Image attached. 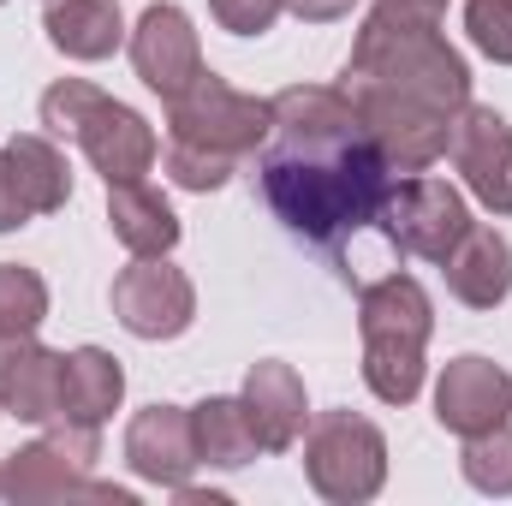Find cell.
Masks as SVG:
<instances>
[{
  "label": "cell",
  "mask_w": 512,
  "mask_h": 506,
  "mask_svg": "<svg viewBox=\"0 0 512 506\" xmlns=\"http://www.w3.org/2000/svg\"><path fill=\"white\" fill-rule=\"evenodd\" d=\"M251 161V179L274 221L316 251H340L352 233H364L393 185L382 143L358 120L346 90L328 84L280 90L268 102V131Z\"/></svg>",
  "instance_id": "1"
},
{
  "label": "cell",
  "mask_w": 512,
  "mask_h": 506,
  "mask_svg": "<svg viewBox=\"0 0 512 506\" xmlns=\"http://www.w3.org/2000/svg\"><path fill=\"white\" fill-rule=\"evenodd\" d=\"M340 90H370V96H393V102L435 108V114L459 120V108L471 102V66L441 36V24H399L370 6Z\"/></svg>",
  "instance_id": "2"
},
{
  "label": "cell",
  "mask_w": 512,
  "mask_h": 506,
  "mask_svg": "<svg viewBox=\"0 0 512 506\" xmlns=\"http://www.w3.org/2000/svg\"><path fill=\"white\" fill-rule=\"evenodd\" d=\"M358 328H364V381L382 405H411L423 393V346L435 328L429 292L411 274H387L358 292Z\"/></svg>",
  "instance_id": "3"
},
{
  "label": "cell",
  "mask_w": 512,
  "mask_h": 506,
  "mask_svg": "<svg viewBox=\"0 0 512 506\" xmlns=\"http://www.w3.org/2000/svg\"><path fill=\"white\" fill-rule=\"evenodd\" d=\"M42 126L54 131V137H72L108 185L143 179L155 167V155H161L149 120L137 108H126V102L102 96L84 78H60V84L42 90Z\"/></svg>",
  "instance_id": "4"
},
{
  "label": "cell",
  "mask_w": 512,
  "mask_h": 506,
  "mask_svg": "<svg viewBox=\"0 0 512 506\" xmlns=\"http://www.w3.org/2000/svg\"><path fill=\"white\" fill-rule=\"evenodd\" d=\"M102 453V423H66L54 417V429L30 447H18L6 465H0V495L18 506L36 501H114L131 506V489H114V483H90L84 471L96 465Z\"/></svg>",
  "instance_id": "5"
},
{
  "label": "cell",
  "mask_w": 512,
  "mask_h": 506,
  "mask_svg": "<svg viewBox=\"0 0 512 506\" xmlns=\"http://www.w3.org/2000/svg\"><path fill=\"white\" fill-rule=\"evenodd\" d=\"M304 477L322 501L358 506L387 483V435L358 411H316L304 429Z\"/></svg>",
  "instance_id": "6"
},
{
  "label": "cell",
  "mask_w": 512,
  "mask_h": 506,
  "mask_svg": "<svg viewBox=\"0 0 512 506\" xmlns=\"http://www.w3.org/2000/svg\"><path fill=\"white\" fill-rule=\"evenodd\" d=\"M262 131H268V102L239 96V90H233L227 78H215V72H203L185 96L167 102V143L203 149V155L233 161V167H239L245 155H256Z\"/></svg>",
  "instance_id": "7"
},
{
  "label": "cell",
  "mask_w": 512,
  "mask_h": 506,
  "mask_svg": "<svg viewBox=\"0 0 512 506\" xmlns=\"http://www.w3.org/2000/svg\"><path fill=\"white\" fill-rule=\"evenodd\" d=\"M376 227H382V239L399 256L441 262V256L459 245V233L471 227V209H465V197H459L447 179L405 173V179H393V185H387Z\"/></svg>",
  "instance_id": "8"
},
{
  "label": "cell",
  "mask_w": 512,
  "mask_h": 506,
  "mask_svg": "<svg viewBox=\"0 0 512 506\" xmlns=\"http://www.w3.org/2000/svg\"><path fill=\"white\" fill-rule=\"evenodd\" d=\"M114 316L137 340H179L197 316V292L167 256H137L114 274Z\"/></svg>",
  "instance_id": "9"
},
{
  "label": "cell",
  "mask_w": 512,
  "mask_h": 506,
  "mask_svg": "<svg viewBox=\"0 0 512 506\" xmlns=\"http://www.w3.org/2000/svg\"><path fill=\"white\" fill-rule=\"evenodd\" d=\"M131 66H137V78H143L161 102L185 96V90L209 72V66H203V48H197V30H191V18H185L173 0L143 6V18H137V30H131Z\"/></svg>",
  "instance_id": "10"
},
{
  "label": "cell",
  "mask_w": 512,
  "mask_h": 506,
  "mask_svg": "<svg viewBox=\"0 0 512 506\" xmlns=\"http://www.w3.org/2000/svg\"><path fill=\"white\" fill-rule=\"evenodd\" d=\"M453 167L465 173L471 197L495 215H512V126L495 108H477L465 102L459 120H453V143H447Z\"/></svg>",
  "instance_id": "11"
},
{
  "label": "cell",
  "mask_w": 512,
  "mask_h": 506,
  "mask_svg": "<svg viewBox=\"0 0 512 506\" xmlns=\"http://www.w3.org/2000/svg\"><path fill=\"white\" fill-rule=\"evenodd\" d=\"M507 411H512V376L501 364L477 358V352L453 358L441 370V381H435V423L465 435V441L495 429V423H507Z\"/></svg>",
  "instance_id": "12"
},
{
  "label": "cell",
  "mask_w": 512,
  "mask_h": 506,
  "mask_svg": "<svg viewBox=\"0 0 512 506\" xmlns=\"http://www.w3.org/2000/svg\"><path fill=\"white\" fill-rule=\"evenodd\" d=\"M126 465L143 483H155V489L191 483V471L203 465L197 459V435H191V411H179V405H143L126 429Z\"/></svg>",
  "instance_id": "13"
},
{
  "label": "cell",
  "mask_w": 512,
  "mask_h": 506,
  "mask_svg": "<svg viewBox=\"0 0 512 506\" xmlns=\"http://www.w3.org/2000/svg\"><path fill=\"white\" fill-rule=\"evenodd\" d=\"M0 411L24 423H54L60 411V352L36 346V334L0 328Z\"/></svg>",
  "instance_id": "14"
},
{
  "label": "cell",
  "mask_w": 512,
  "mask_h": 506,
  "mask_svg": "<svg viewBox=\"0 0 512 506\" xmlns=\"http://www.w3.org/2000/svg\"><path fill=\"white\" fill-rule=\"evenodd\" d=\"M441 268H447V292L459 298V304H471V310H495V304H507L512 292V245L495 233V227H465L459 233V245L441 256Z\"/></svg>",
  "instance_id": "15"
},
{
  "label": "cell",
  "mask_w": 512,
  "mask_h": 506,
  "mask_svg": "<svg viewBox=\"0 0 512 506\" xmlns=\"http://www.w3.org/2000/svg\"><path fill=\"white\" fill-rule=\"evenodd\" d=\"M239 399H245V411H251L262 453H286V447L304 435V423H310L304 381H298L292 364H280V358L251 364V376H245V393H239Z\"/></svg>",
  "instance_id": "16"
},
{
  "label": "cell",
  "mask_w": 512,
  "mask_h": 506,
  "mask_svg": "<svg viewBox=\"0 0 512 506\" xmlns=\"http://www.w3.org/2000/svg\"><path fill=\"white\" fill-rule=\"evenodd\" d=\"M126 393V370L120 358H108L102 346H78V352H60V411L66 423H102Z\"/></svg>",
  "instance_id": "17"
},
{
  "label": "cell",
  "mask_w": 512,
  "mask_h": 506,
  "mask_svg": "<svg viewBox=\"0 0 512 506\" xmlns=\"http://www.w3.org/2000/svg\"><path fill=\"white\" fill-rule=\"evenodd\" d=\"M42 24H48V42L66 60H108L126 42L120 0H48Z\"/></svg>",
  "instance_id": "18"
},
{
  "label": "cell",
  "mask_w": 512,
  "mask_h": 506,
  "mask_svg": "<svg viewBox=\"0 0 512 506\" xmlns=\"http://www.w3.org/2000/svg\"><path fill=\"white\" fill-rule=\"evenodd\" d=\"M108 227L131 256H167L179 245V215L167 209L161 191H149L143 179L108 185Z\"/></svg>",
  "instance_id": "19"
},
{
  "label": "cell",
  "mask_w": 512,
  "mask_h": 506,
  "mask_svg": "<svg viewBox=\"0 0 512 506\" xmlns=\"http://www.w3.org/2000/svg\"><path fill=\"white\" fill-rule=\"evenodd\" d=\"M191 435H197V459L215 465V471H239V465H251L262 453L245 399H227V393L191 405Z\"/></svg>",
  "instance_id": "20"
},
{
  "label": "cell",
  "mask_w": 512,
  "mask_h": 506,
  "mask_svg": "<svg viewBox=\"0 0 512 506\" xmlns=\"http://www.w3.org/2000/svg\"><path fill=\"white\" fill-rule=\"evenodd\" d=\"M6 167H12V179H18V191H24V203L36 215H54V209L72 203V167H66V155L48 137H36V131L12 137L6 143Z\"/></svg>",
  "instance_id": "21"
},
{
  "label": "cell",
  "mask_w": 512,
  "mask_h": 506,
  "mask_svg": "<svg viewBox=\"0 0 512 506\" xmlns=\"http://www.w3.org/2000/svg\"><path fill=\"white\" fill-rule=\"evenodd\" d=\"M48 316V286L24 262H0V328L6 334H36Z\"/></svg>",
  "instance_id": "22"
},
{
  "label": "cell",
  "mask_w": 512,
  "mask_h": 506,
  "mask_svg": "<svg viewBox=\"0 0 512 506\" xmlns=\"http://www.w3.org/2000/svg\"><path fill=\"white\" fill-rule=\"evenodd\" d=\"M459 471H465V483H471V489H483V495H512V429H507V423H495V429L471 435V441H465Z\"/></svg>",
  "instance_id": "23"
},
{
  "label": "cell",
  "mask_w": 512,
  "mask_h": 506,
  "mask_svg": "<svg viewBox=\"0 0 512 506\" xmlns=\"http://www.w3.org/2000/svg\"><path fill=\"white\" fill-rule=\"evenodd\" d=\"M465 30L477 54H489L495 66H512V0H465Z\"/></svg>",
  "instance_id": "24"
},
{
  "label": "cell",
  "mask_w": 512,
  "mask_h": 506,
  "mask_svg": "<svg viewBox=\"0 0 512 506\" xmlns=\"http://www.w3.org/2000/svg\"><path fill=\"white\" fill-rule=\"evenodd\" d=\"M209 12H215L221 30H233V36H262V30H274L280 0H209Z\"/></svg>",
  "instance_id": "25"
},
{
  "label": "cell",
  "mask_w": 512,
  "mask_h": 506,
  "mask_svg": "<svg viewBox=\"0 0 512 506\" xmlns=\"http://www.w3.org/2000/svg\"><path fill=\"white\" fill-rule=\"evenodd\" d=\"M30 215H36V209L24 203V191H18V179H12V167H6V149H0V233H18Z\"/></svg>",
  "instance_id": "26"
},
{
  "label": "cell",
  "mask_w": 512,
  "mask_h": 506,
  "mask_svg": "<svg viewBox=\"0 0 512 506\" xmlns=\"http://www.w3.org/2000/svg\"><path fill=\"white\" fill-rule=\"evenodd\" d=\"M376 12L399 18V24H441L447 0H376Z\"/></svg>",
  "instance_id": "27"
},
{
  "label": "cell",
  "mask_w": 512,
  "mask_h": 506,
  "mask_svg": "<svg viewBox=\"0 0 512 506\" xmlns=\"http://www.w3.org/2000/svg\"><path fill=\"white\" fill-rule=\"evenodd\" d=\"M286 12H298L304 24H334V18H346L358 0H280Z\"/></svg>",
  "instance_id": "28"
}]
</instances>
